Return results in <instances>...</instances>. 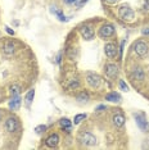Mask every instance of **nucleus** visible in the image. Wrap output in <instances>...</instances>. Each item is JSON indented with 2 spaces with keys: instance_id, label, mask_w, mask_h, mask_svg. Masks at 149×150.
Listing matches in <instances>:
<instances>
[{
  "instance_id": "obj_20",
  "label": "nucleus",
  "mask_w": 149,
  "mask_h": 150,
  "mask_svg": "<svg viewBox=\"0 0 149 150\" xmlns=\"http://www.w3.org/2000/svg\"><path fill=\"white\" fill-rule=\"evenodd\" d=\"M53 12H54V13H55V14H57V17H58V18H59V21H62V22H64V21H67V18H66V17H64V16H63V13H62V12L57 11V9H55V8H54V9H53Z\"/></svg>"
},
{
  "instance_id": "obj_29",
  "label": "nucleus",
  "mask_w": 149,
  "mask_h": 150,
  "mask_svg": "<svg viewBox=\"0 0 149 150\" xmlns=\"http://www.w3.org/2000/svg\"><path fill=\"white\" fill-rule=\"evenodd\" d=\"M141 32H143V35H149V28H144Z\"/></svg>"
},
{
  "instance_id": "obj_19",
  "label": "nucleus",
  "mask_w": 149,
  "mask_h": 150,
  "mask_svg": "<svg viewBox=\"0 0 149 150\" xmlns=\"http://www.w3.org/2000/svg\"><path fill=\"white\" fill-rule=\"evenodd\" d=\"M33 96H35V90H30L28 93H27V95H26V98H25V100H26V103H27V105H30L32 103V100H33Z\"/></svg>"
},
{
  "instance_id": "obj_12",
  "label": "nucleus",
  "mask_w": 149,
  "mask_h": 150,
  "mask_svg": "<svg viewBox=\"0 0 149 150\" xmlns=\"http://www.w3.org/2000/svg\"><path fill=\"white\" fill-rule=\"evenodd\" d=\"M21 96L19 95H17V96H12L11 101H9V109H12V110H17L19 107H21Z\"/></svg>"
},
{
  "instance_id": "obj_5",
  "label": "nucleus",
  "mask_w": 149,
  "mask_h": 150,
  "mask_svg": "<svg viewBox=\"0 0 149 150\" xmlns=\"http://www.w3.org/2000/svg\"><path fill=\"white\" fill-rule=\"evenodd\" d=\"M114 33V26L111 25V23H107L104 25L99 30V36L101 39H107V37H111Z\"/></svg>"
},
{
  "instance_id": "obj_15",
  "label": "nucleus",
  "mask_w": 149,
  "mask_h": 150,
  "mask_svg": "<svg viewBox=\"0 0 149 150\" xmlns=\"http://www.w3.org/2000/svg\"><path fill=\"white\" fill-rule=\"evenodd\" d=\"M106 100L112 101V103H117V101L121 100V96H120V94H117V93H109L106 95Z\"/></svg>"
},
{
  "instance_id": "obj_6",
  "label": "nucleus",
  "mask_w": 149,
  "mask_h": 150,
  "mask_svg": "<svg viewBox=\"0 0 149 150\" xmlns=\"http://www.w3.org/2000/svg\"><path fill=\"white\" fill-rule=\"evenodd\" d=\"M134 117H135V121H136V125L139 126V128L141 131H147L148 122H147V118L144 117V114H134Z\"/></svg>"
},
{
  "instance_id": "obj_11",
  "label": "nucleus",
  "mask_w": 149,
  "mask_h": 150,
  "mask_svg": "<svg viewBox=\"0 0 149 150\" xmlns=\"http://www.w3.org/2000/svg\"><path fill=\"white\" fill-rule=\"evenodd\" d=\"M58 142H59V136L57 134H53L46 139L45 144H46V146H49V148H55V146L58 145Z\"/></svg>"
},
{
  "instance_id": "obj_21",
  "label": "nucleus",
  "mask_w": 149,
  "mask_h": 150,
  "mask_svg": "<svg viewBox=\"0 0 149 150\" xmlns=\"http://www.w3.org/2000/svg\"><path fill=\"white\" fill-rule=\"evenodd\" d=\"M77 100H80V101H87V100H89V95H87L86 93H81L79 96H77Z\"/></svg>"
},
{
  "instance_id": "obj_9",
  "label": "nucleus",
  "mask_w": 149,
  "mask_h": 150,
  "mask_svg": "<svg viewBox=\"0 0 149 150\" xmlns=\"http://www.w3.org/2000/svg\"><path fill=\"white\" fill-rule=\"evenodd\" d=\"M18 121H17V118H8L5 122V129L8 132H14L17 128H18Z\"/></svg>"
},
{
  "instance_id": "obj_24",
  "label": "nucleus",
  "mask_w": 149,
  "mask_h": 150,
  "mask_svg": "<svg viewBox=\"0 0 149 150\" xmlns=\"http://www.w3.org/2000/svg\"><path fill=\"white\" fill-rule=\"evenodd\" d=\"M46 129V126H44V125H41V126H37V127L35 128V131L37 132V134H41V132H44Z\"/></svg>"
},
{
  "instance_id": "obj_10",
  "label": "nucleus",
  "mask_w": 149,
  "mask_h": 150,
  "mask_svg": "<svg viewBox=\"0 0 149 150\" xmlns=\"http://www.w3.org/2000/svg\"><path fill=\"white\" fill-rule=\"evenodd\" d=\"M106 74L109 78H116L118 76V67L116 64H107L106 66Z\"/></svg>"
},
{
  "instance_id": "obj_22",
  "label": "nucleus",
  "mask_w": 149,
  "mask_h": 150,
  "mask_svg": "<svg viewBox=\"0 0 149 150\" xmlns=\"http://www.w3.org/2000/svg\"><path fill=\"white\" fill-rule=\"evenodd\" d=\"M86 118V114H77L76 117H74V125H79L82 119Z\"/></svg>"
},
{
  "instance_id": "obj_18",
  "label": "nucleus",
  "mask_w": 149,
  "mask_h": 150,
  "mask_svg": "<svg viewBox=\"0 0 149 150\" xmlns=\"http://www.w3.org/2000/svg\"><path fill=\"white\" fill-rule=\"evenodd\" d=\"M9 93H11L12 96H17V95H19V93H21V87L18 85H12L11 88H9Z\"/></svg>"
},
{
  "instance_id": "obj_3",
  "label": "nucleus",
  "mask_w": 149,
  "mask_h": 150,
  "mask_svg": "<svg viewBox=\"0 0 149 150\" xmlns=\"http://www.w3.org/2000/svg\"><path fill=\"white\" fill-rule=\"evenodd\" d=\"M79 140L82 142L84 145H87V146H93L96 144V139L94 135H91L90 132H82L80 136H79Z\"/></svg>"
},
{
  "instance_id": "obj_16",
  "label": "nucleus",
  "mask_w": 149,
  "mask_h": 150,
  "mask_svg": "<svg viewBox=\"0 0 149 150\" xmlns=\"http://www.w3.org/2000/svg\"><path fill=\"white\" fill-rule=\"evenodd\" d=\"M59 123H60V126H62V128H64L67 132H70L71 129H72V126H71L70 119H67V118H62V119L59 121Z\"/></svg>"
},
{
  "instance_id": "obj_7",
  "label": "nucleus",
  "mask_w": 149,
  "mask_h": 150,
  "mask_svg": "<svg viewBox=\"0 0 149 150\" xmlns=\"http://www.w3.org/2000/svg\"><path fill=\"white\" fill-rule=\"evenodd\" d=\"M104 53H106V55L108 58H114L117 55V46L112 42H108L104 46Z\"/></svg>"
},
{
  "instance_id": "obj_32",
  "label": "nucleus",
  "mask_w": 149,
  "mask_h": 150,
  "mask_svg": "<svg viewBox=\"0 0 149 150\" xmlns=\"http://www.w3.org/2000/svg\"><path fill=\"white\" fill-rule=\"evenodd\" d=\"M148 3H149V0H148Z\"/></svg>"
},
{
  "instance_id": "obj_30",
  "label": "nucleus",
  "mask_w": 149,
  "mask_h": 150,
  "mask_svg": "<svg viewBox=\"0 0 149 150\" xmlns=\"http://www.w3.org/2000/svg\"><path fill=\"white\" fill-rule=\"evenodd\" d=\"M64 1H66L67 4H72V3H76L77 0H64Z\"/></svg>"
},
{
  "instance_id": "obj_23",
  "label": "nucleus",
  "mask_w": 149,
  "mask_h": 150,
  "mask_svg": "<svg viewBox=\"0 0 149 150\" xmlns=\"http://www.w3.org/2000/svg\"><path fill=\"white\" fill-rule=\"evenodd\" d=\"M120 88H121L122 91H128V86L126 85V82H125V81H122V80L120 81Z\"/></svg>"
},
{
  "instance_id": "obj_27",
  "label": "nucleus",
  "mask_w": 149,
  "mask_h": 150,
  "mask_svg": "<svg viewBox=\"0 0 149 150\" xmlns=\"http://www.w3.org/2000/svg\"><path fill=\"white\" fill-rule=\"evenodd\" d=\"M104 109H107L106 105H99V107L96 108V110H98V112H101V110H104Z\"/></svg>"
},
{
  "instance_id": "obj_14",
  "label": "nucleus",
  "mask_w": 149,
  "mask_h": 150,
  "mask_svg": "<svg viewBox=\"0 0 149 150\" xmlns=\"http://www.w3.org/2000/svg\"><path fill=\"white\" fill-rule=\"evenodd\" d=\"M131 77L135 78V80H139V81H143L145 74H144V71L141 69V68H135L133 74H131Z\"/></svg>"
},
{
  "instance_id": "obj_8",
  "label": "nucleus",
  "mask_w": 149,
  "mask_h": 150,
  "mask_svg": "<svg viewBox=\"0 0 149 150\" xmlns=\"http://www.w3.org/2000/svg\"><path fill=\"white\" fill-rule=\"evenodd\" d=\"M80 33H81V36L84 37L85 40H93V37H94V31H93V28L89 26H84V27H81L80 28Z\"/></svg>"
},
{
  "instance_id": "obj_26",
  "label": "nucleus",
  "mask_w": 149,
  "mask_h": 150,
  "mask_svg": "<svg viewBox=\"0 0 149 150\" xmlns=\"http://www.w3.org/2000/svg\"><path fill=\"white\" fill-rule=\"evenodd\" d=\"M5 30H6V32H8V33H9V35H14V31H13V30H12V28H9V27H8V26H6V27H5Z\"/></svg>"
},
{
  "instance_id": "obj_2",
  "label": "nucleus",
  "mask_w": 149,
  "mask_h": 150,
  "mask_svg": "<svg viewBox=\"0 0 149 150\" xmlns=\"http://www.w3.org/2000/svg\"><path fill=\"white\" fill-rule=\"evenodd\" d=\"M134 50H135V53H136L139 57H141V58L147 57L148 53H149V47L144 41H136L135 42Z\"/></svg>"
},
{
  "instance_id": "obj_17",
  "label": "nucleus",
  "mask_w": 149,
  "mask_h": 150,
  "mask_svg": "<svg viewBox=\"0 0 149 150\" xmlns=\"http://www.w3.org/2000/svg\"><path fill=\"white\" fill-rule=\"evenodd\" d=\"M4 53L6 55H11V54L14 53V45H13V42H6L5 46H4Z\"/></svg>"
},
{
  "instance_id": "obj_13",
  "label": "nucleus",
  "mask_w": 149,
  "mask_h": 150,
  "mask_svg": "<svg viewBox=\"0 0 149 150\" xmlns=\"http://www.w3.org/2000/svg\"><path fill=\"white\" fill-rule=\"evenodd\" d=\"M113 125L116 126V127H122V126L125 125V117L122 114H116L113 115Z\"/></svg>"
},
{
  "instance_id": "obj_28",
  "label": "nucleus",
  "mask_w": 149,
  "mask_h": 150,
  "mask_svg": "<svg viewBox=\"0 0 149 150\" xmlns=\"http://www.w3.org/2000/svg\"><path fill=\"white\" fill-rule=\"evenodd\" d=\"M123 46H125V40L121 42V49H120V54H121V55H122V53H123Z\"/></svg>"
},
{
  "instance_id": "obj_4",
  "label": "nucleus",
  "mask_w": 149,
  "mask_h": 150,
  "mask_svg": "<svg viewBox=\"0 0 149 150\" xmlns=\"http://www.w3.org/2000/svg\"><path fill=\"white\" fill-rule=\"evenodd\" d=\"M86 81L87 83L90 85V87L93 88H99L100 87V83H101V78L100 76H98L96 73H87L86 74Z\"/></svg>"
},
{
  "instance_id": "obj_1",
  "label": "nucleus",
  "mask_w": 149,
  "mask_h": 150,
  "mask_svg": "<svg viewBox=\"0 0 149 150\" xmlns=\"http://www.w3.org/2000/svg\"><path fill=\"white\" fill-rule=\"evenodd\" d=\"M118 16H120V18L123 19V21H133L134 19V11L130 8V6L122 5L120 9H118Z\"/></svg>"
},
{
  "instance_id": "obj_25",
  "label": "nucleus",
  "mask_w": 149,
  "mask_h": 150,
  "mask_svg": "<svg viewBox=\"0 0 149 150\" xmlns=\"http://www.w3.org/2000/svg\"><path fill=\"white\" fill-rule=\"evenodd\" d=\"M77 86H79V81H72V82H71V85H70V88H76Z\"/></svg>"
},
{
  "instance_id": "obj_31",
  "label": "nucleus",
  "mask_w": 149,
  "mask_h": 150,
  "mask_svg": "<svg viewBox=\"0 0 149 150\" xmlns=\"http://www.w3.org/2000/svg\"><path fill=\"white\" fill-rule=\"evenodd\" d=\"M107 3H109V4H114V3H117V0H106Z\"/></svg>"
}]
</instances>
